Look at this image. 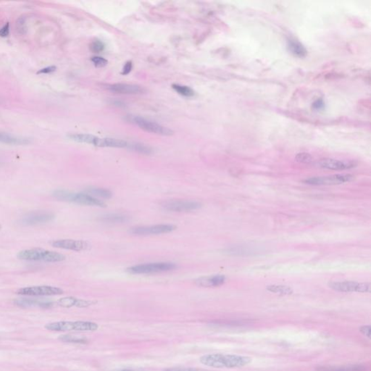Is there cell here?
I'll list each match as a JSON object with an SVG mask.
<instances>
[{"label": "cell", "mask_w": 371, "mask_h": 371, "mask_svg": "<svg viewBox=\"0 0 371 371\" xmlns=\"http://www.w3.org/2000/svg\"><path fill=\"white\" fill-rule=\"evenodd\" d=\"M45 329L52 332H95L99 326L90 321H60L46 325Z\"/></svg>", "instance_id": "4"}, {"label": "cell", "mask_w": 371, "mask_h": 371, "mask_svg": "<svg viewBox=\"0 0 371 371\" xmlns=\"http://www.w3.org/2000/svg\"><path fill=\"white\" fill-rule=\"evenodd\" d=\"M268 292L279 294V295H290L293 293L292 288L285 285H270L267 286Z\"/></svg>", "instance_id": "26"}, {"label": "cell", "mask_w": 371, "mask_h": 371, "mask_svg": "<svg viewBox=\"0 0 371 371\" xmlns=\"http://www.w3.org/2000/svg\"><path fill=\"white\" fill-rule=\"evenodd\" d=\"M329 286L334 291L340 292H370V283H360L357 281L330 282Z\"/></svg>", "instance_id": "8"}, {"label": "cell", "mask_w": 371, "mask_h": 371, "mask_svg": "<svg viewBox=\"0 0 371 371\" xmlns=\"http://www.w3.org/2000/svg\"><path fill=\"white\" fill-rule=\"evenodd\" d=\"M371 330L370 326H363L360 328V332L369 339L371 338Z\"/></svg>", "instance_id": "37"}, {"label": "cell", "mask_w": 371, "mask_h": 371, "mask_svg": "<svg viewBox=\"0 0 371 371\" xmlns=\"http://www.w3.org/2000/svg\"><path fill=\"white\" fill-rule=\"evenodd\" d=\"M101 222L108 224H119V223H127L130 220L129 216L121 213H110L102 216L99 218Z\"/></svg>", "instance_id": "22"}, {"label": "cell", "mask_w": 371, "mask_h": 371, "mask_svg": "<svg viewBox=\"0 0 371 371\" xmlns=\"http://www.w3.org/2000/svg\"><path fill=\"white\" fill-rule=\"evenodd\" d=\"M175 268H176V265L174 263L164 262L134 265L128 268L127 271L131 274H155L168 272Z\"/></svg>", "instance_id": "5"}, {"label": "cell", "mask_w": 371, "mask_h": 371, "mask_svg": "<svg viewBox=\"0 0 371 371\" xmlns=\"http://www.w3.org/2000/svg\"><path fill=\"white\" fill-rule=\"evenodd\" d=\"M55 216L53 213L44 212H35L28 214L21 220L24 225H34L41 223H48L53 220Z\"/></svg>", "instance_id": "14"}, {"label": "cell", "mask_w": 371, "mask_h": 371, "mask_svg": "<svg viewBox=\"0 0 371 371\" xmlns=\"http://www.w3.org/2000/svg\"><path fill=\"white\" fill-rule=\"evenodd\" d=\"M354 176L351 174H335L323 177H313L305 179L304 183L309 185H338L352 182Z\"/></svg>", "instance_id": "7"}, {"label": "cell", "mask_w": 371, "mask_h": 371, "mask_svg": "<svg viewBox=\"0 0 371 371\" xmlns=\"http://www.w3.org/2000/svg\"><path fill=\"white\" fill-rule=\"evenodd\" d=\"M15 304L22 308H31V307H39L41 308H50L53 306L54 303L46 300H40L37 299H20L15 300Z\"/></svg>", "instance_id": "18"}, {"label": "cell", "mask_w": 371, "mask_h": 371, "mask_svg": "<svg viewBox=\"0 0 371 371\" xmlns=\"http://www.w3.org/2000/svg\"><path fill=\"white\" fill-rule=\"evenodd\" d=\"M288 48L293 55L299 58H304L308 53L304 46L296 40L290 39L288 41Z\"/></svg>", "instance_id": "24"}, {"label": "cell", "mask_w": 371, "mask_h": 371, "mask_svg": "<svg viewBox=\"0 0 371 371\" xmlns=\"http://www.w3.org/2000/svg\"><path fill=\"white\" fill-rule=\"evenodd\" d=\"M176 227L171 224H159L150 226L134 227L130 230V233L133 235L148 236L157 234H168L174 231Z\"/></svg>", "instance_id": "11"}, {"label": "cell", "mask_w": 371, "mask_h": 371, "mask_svg": "<svg viewBox=\"0 0 371 371\" xmlns=\"http://www.w3.org/2000/svg\"><path fill=\"white\" fill-rule=\"evenodd\" d=\"M59 340L62 342L71 343V344H85L89 342V340L85 337L73 335L61 336L59 337Z\"/></svg>", "instance_id": "27"}, {"label": "cell", "mask_w": 371, "mask_h": 371, "mask_svg": "<svg viewBox=\"0 0 371 371\" xmlns=\"http://www.w3.org/2000/svg\"><path fill=\"white\" fill-rule=\"evenodd\" d=\"M226 280L225 276L213 275L200 277L195 280V283L200 287L213 288L222 286Z\"/></svg>", "instance_id": "16"}, {"label": "cell", "mask_w": 371, "mask_h": 371, "mask_svg": "<svg viewBox=\"0 0 371 371\" xmlns=\"http://www.w3.org/2000/svg\"><path fill=\"white\" fill-rule=\"evenodd\" d=\"M366 366L362 365H348V366H325L317 367V371H366Z\"/></svg>", "instance_id": "20"}, {"label": "cell", "mask_w": 371, "mask_h": 371, "mask_svg": "<svg viewBox=\"0 0 371 371\" xmlns=\"http://www.w3.org/2000/svg\"><path fill=\"white\" fill-rule=\"evenodd\" d=\"M133 67V64L132 62H131V61H128V62H127L125 64V65L124 66V68H123L122 70V75H128V73H130V72L131 71V70H132Z\"/></svg>", "instance_id": "36"}, {"label": "cell", "mask_w": 371, "mask_h": 371, "mask_svg": "<svg viewBox=\"0 0 371 371\" xmlns=\"http://www.w3.org/2000/svg\"><path fill=\"white\" fill-rule=\"evenodd\" d=\"M318 165L319 166L325 169L333 170V171H344V170L351 169L356 166V163L355 162H346V161L330 158L321 159L318 162Z\"/></svg>", "instance_id": "13"}, {"label": "cell", "mask_w": 371, "mask_h": 371, "mask_svg": "<svg viewBox=\"0 0 371 371\" xmlns=\"http://www.w3.org/2000/svg\"><path fill=\"white\" fill-rule=\"evenodd\" d=\"M164 371H207L202 369H196V368L186 367H175L165 369Z\"/></svg>", "instance_id": "33"}, {"label": "cell", "mask_w": 371, "mask_h": 371, "mask_svg": "<svg viewBox=\"0 0 371 371\" xmlns=\"http://www.w3.org/2000/svg\"><path fill=\"white\" fill-rule=\"evenodd\" d=\"M91 61L93 62V65H94V66L96 67H105L107 65V63H108V61L106 59H105V58H102V57H93Z\"/></svg>", "instance_id": "32"}, {"label": "cell", "mask_w": 371, "mask_h": 371, "mask_svg": "<svg viewBox=\"0 0 371 371\" xmlns=\"http://www.w3.org/2000/svg\"><path fill=\"white\" fill-rule=\"evenodd\" d=\"M10 33V24L7 23L1 29H0V37H6Z\"/></svg>", "instance_id": "34"}, {"label": "cell", "mask_w": 371, "mask_h": 371, "mask_svg": "<svg viewBox=\"0 0 371 371\" xmlns=\"http://www.w3.org/2000/svg\"><path fill=\"white\" fill-rule=\"evenodd\" d=\"M115 371H145L141 370H135V369H121V370Z\"/></svg>", "instance_id": "40"}, {"label": "cell", "mask_w": 371, "mask_h": 371, "mask_svg": "<svg viewBox=\"0 0 371 371\" xmlns=\"http://www.w3.org/2000/svg\"><path fill=\"white\" fill-rule=\"evenodd\" d=\"M127 147H128L129 150H133V151L136 152V153H140V154L150 155L153 153V150H152L151 147L143 145V144L128 143V146H127Z\"/></svg>", "instance_id": "28"}, {"label": "cell", "mask_w": 371, "mask_h": 371, "mask_svg": "<svg viewBox=\"0 0 371 371\" xmlns=\"http://www.w3.org/2000/svg\"><path fill=\"white\" fill-rule=\"evenodd\" d=\"M55 198L61 201L72 202L84 206L99 207L105 208L106 204L100 199L93 197L87 193H75L66 190H56L54 191Z\"/></svg>", "instance_id": "2"}, {"label": "cell", "mask_w": 371, "mask_h": 371, "mask_svg": "<svg viewBox=\"0 0 371 371\" xmlns=\"http://www.w3.org/2000/svg\"><path fill=\"white\" fill-rule=\"evenodd\" d=\"M109 90L113 93L124 94H139L144 93L145 90L142 87L134 84H115L109 86Z\"/></svg>", "instance_id": "15"}, {"label": "cell", "mask_w": 371, "mask_h": 371, "mask_svg": "<svg viewBox=\"0 0 371 371\" xmlns=\"http://www.w3.org/2000/svg\"><path fill=\"white\" fill-rule=\"evenodd\" d=\"M113 103L115 105H117V106L121 107V106H124V105L125 104L123 103V102H121V101H113Z\"/></svg>", "instance_id": "39"}, {"label": "cell", "mask_w": 371, "mask_h": 371, "mask_svg": "<svg viewBox=\"0 0 371 371\" xmlns=\"http://www.w3.org/2000/svg\"><path fill=\"white\" fill-rule=\"evenodd\" d=\"M202 207V204L196 201L169 200L162 204V208L170 212H190Z\"/></svg>", "instance_id": "9"}, {"label": "cell", "mask_w": 371, "mask_h": 371, "mask_svg": "<svg viewBox=\"0 0 371 371\" xmlns=\"http://www.w3.org/2000/svg\"><path fill=\"white\" fill-rule=\"evenodd\" d=\"M85 193L96 198L99 197V198L110 199L113 196L110 190L107 188H99V187H89L86 188Z\"/></svg>", "instance_id": "25"}, {"label": "cell", "mask_w": 371, "mask_h": 371, "mask_svg": "<svg viewBox=\"0 0 371 371\" xmlns=\"http://www.w3.org/2000/svg\"><path fill=\"white\" fill-rule=\"evenodd\" d=\"M324 106V102H323V101L322 100V99H318V100L315 101V102L312 104V107H313L315 110H321V109H323Z\"/></svg>", "instance_id": "38"}, {"label": "cell", "mask_w": 371, "mask_h": 371, "mask_svg": "<svg viewBox=\"0 0 371 371\" xmlns=\"http://www.w3.org/2000/svg\"><path fill=\"white\" fill-rule=\"evenodd\" d=\"M1 225H0V230H1Z\"/></svg>", "instance_id": "41"}, {"label": "cell", "mask_w": 371, "mask_h": 371, "mask_svg": "<svg viewBox=\"0 0 371 371\" xmlns=\"http://www.w3.org/2000/svg\"><path fill=\"white\" fill-rule=\"evenodd\" d=\"M90 48V50L93 53H101L105 49V44L100 40L96 39L91 43Z\"/></svg>", "instance_id": "30"}, {"label": "cell", "mask_w": 371, "mask_h": 371, "mask_svg": "<svg viewBox=\"0 0 371 371\" xmlns=\"http://www.w3.org/2000/svg\"><path fill=\"white\" fill-rule=\"evenodd\" d=\"M19 295L29 297H41V296L60 295L63 294V290L58 287L51 286H29L22 288L17 291Z\"/></svg>", "instance_id": "10"}, {"label": "cell", "mask_w": 371, "mask_h": 371, "mask_svg": "<svg viewBox=\"0 0 371 371\" xmlns=\"http://www.w3.org/2000/svg\"><path fill=\"white\" fill-rule=\"evenodd\" d=\"M199 360L202 364L214 369H238L250 363L252 359L243 355L209 354Z\"/></svg>", "instance_id": "1"}, {"label": "cell", "mask_w": 371, "mask_h": 371, "mask_svg": "<svg viewBox=\"0 0 371 371\" xmlns=\"http://www.w3.org/2000/svg\"><path fill=\"white\" fill-rule=\"evenodd\" d=\"M0 142L7 145H25L30 144L31 140L27 138L19 137L13 136L10 133L1 132L0 131Z\"/></svg>", "instance_id": "21"}, {"label": "cell", "mask_w": 371, "mask_h": 371, "mask_svg": "<svg viewBox=\"0 0 371 371\" xmlns=\"http://www.w3.org/2000/svg\"><path fill=\"white\" fill-rule=\"evenodd\" d=\"M96 302L89 301V300H80V299L75 298L73 297H64L61 299L58 302V304L60 306L63 308H72V307H77V308H87L96 304Z\"/></svg>", "instance_id": "17"}, {"label": "cell", "mask_w": 371, "mask_h": 371, "mask_svg": "<svg viewBox=\"0 0 371 371\" xmlns=\"http://www.w3.org/2000/svg\"><path fill=\"white\" fill-rule=\"evenodd\" d=\"M296 160L297 162H301V163H309L312 162V156L309 153H298L295 157Z\"/></svg>", "instance_id": "31"}, {"label": "cell", "mask_w": 371, "mask_h": 371, "mask_svg": "<svg viewBox=\"0 0 371 371\" xmlns=\"http://www.w3.org/2000/svg\"><path fill=\"white\" fill-rule=\"evenodd\" d=\"M57 67L55 66H49L41 69L37 72V74H49V73H53L56 70Z\"/></svg>", "instance_id": "35"}, {"label": "cell", "mask_w": 371, "mask_h": 371, "mask_svg": "<svg viewBox=\"0 0 371 371\" xmlns=\"http://www.w3.org/2000/svg\"><path fill=\"white\" fill-rule=\"evenodd\" d=\"M17 257L20 260L27 261H43L46 263H58L65 260V257L63 254L39 248L21 251Z\"/></svg>", "instance_id": "3"}, {"label": "cell", "mask_w": 371, "mask_h": 371, "mask_svg": "<svg viewBox=\"0 0 371 371\" xmlns=\"http://www.w3.org/2000/svg\"><path fill=\"white\" fill-rule=\"evenodd\" d=\"M51 245L55 248L76 251V252L85 250L89 247L88 243L85 241L73 240V239H60V240L54 241Z\"/></svg>", "instance_id": "12"}, {"label": "cell", "mask_w": 371, "mask_h": 371, "mask_svg": "<svg viewBox=\"0 0 371 371\" xmlns=\"http://www.w3.org/2000/svg\"><path fill=\"white\" fill-rule=\"evenodd\" d=\"M67 137L70 140L74 141V142H79V143L89 144V145H93L95 147L98 146L99 141V137H98V136L88 134V133H75V134L68 135Z\"/></svg>", "instance_id": "19"}, {"label": "cell", "mask_w": 371, "mask_h": 371, "mask_svg": "<svg viewBox=\"0 0 371 371\" xmlns=\"http://www.w3.org/2000/svg\"><path fill=\"white\" fill-rule=\"evenodd\" d=\"M259 252L260 251H258L257 248L248 246L233 247L228 248L225 250L227 254L237 256L252 255V254L259 253Z\"/></svg>", "instance_id": "23"}, {"label": "cell", "mask_w": 371, "mask_h": 371, "mask_svg": "<svg viewBox=\"0 0 371 371\" xmlns=\"http://www.w3.org/2000/svg\"><path fill=\"white\" fill-rule=\"evenodd\" d=\"M172 88L175 91L182 96L191 97L194 95V91L192 89L187 86L180 85V84H173Z\"/></svg>", "instance_id": "29"}, {"label": "cell", "mask_w": 371, "mask_h": 371, "mask_svg": "<svg viewBox=\"0 0 371 371\" xmlns=\"http://www.w3.org/2000/svg\"><path fill=\"white\" fill-rule=\"evenodd\" d=\"M128 121H131V123L136 124L139 128L147 132L156 133V134L162 135V136H171L173 134V131L169 128L144 119L140 116H128Z\"/></svg>", "instance_id": "6"}]
</instances>
